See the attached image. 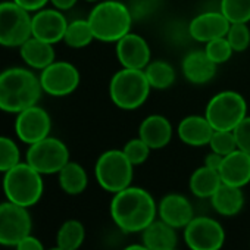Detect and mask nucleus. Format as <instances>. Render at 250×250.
<instances>
[{
    "label": "nucleus",
    "mask_w": 250,
    "mask_h": 250,
    "mask_svg": "<svg viewBox=\"0 0 250 250\" xmlns=\"http://www.w3.org/2000/svg\"><path fill=\"white\" fill-rule=\"evenodd\" d=\"M110 218L124 232H142L158 218V203L147 190L131 184L113 194Z\"/></svg>",
    "instance_id": "obj_1"
},
{
    "label": "nucleus",
    "mask_w": 250,
    "mask_h": 250,
    "mask_svg": "<svg viewBox=\"0 0 250 250\" xmlns=\"http://www.w3.org/2000/svg\"><path fill=\"white\" fill-rule=\"evenodd\" d=\"M40 77L31 68L12 66L0 72V110L15 113L39 104L43 94Z\"/></svg>",
    "instance_id": "obj_2"
},
{
    "label": "nucleus",
    "mask_w": 250,
    "mask_h": 250,
    "mask_svg": "<svg viewBox=\"0 0 250 250\" xmlns=\"http://www.w3.org/2000/svg\"><path fill=\"white\" fill-rule=\"evenodd\" d=\"M88 24L94 40L116 43L131 31L133 17L130 9L119 0H100L88 15Z\"/></svg>",
    "instance_id": "obj_3"
},
{
    "label": "nucleus",
    "mask_w": 250,
    "mask_h": 250,
    "mask_svg": "<svg viewBox=\"0 0 250 250\" xmlns=\"http://www.w3.org/2000/svg\"><path fill=\"white\" fill-rule=\"evenodd\" d=\"M2 188L6 200L24 208H31L40 202L44 193L43 175L25 161L3 174Z\"/></svg>",
    "instance_id": "obj_4"
},
{
    "label": "nucleus",
    "mask_w": 250,
    "mask_h": 250,
    "mask_svg": "<svg viewBox=\"0 0 250 250\" xmlns=\"http://www.w3.org/2000/svg\"><path fill=\"white\" fill-rule=\"evenodd\" d=\"M150 90L145 69L122 68L113 74L109 83L110 100L122 110L139 109L147 100Z\"/></svg>",
    "instance_id": "obj_5"
},
{
    "label": "nucleus",
    "mask_w": 250,
    "mask_h": 250,
    "mask_svg": "<svg viewBox=\"0 0 250 250\" xmlns=\"http://www.w3.org/2000/svg\"><path fill=\"white\" fill-rule=\"evenodd\" d=\"M97 184L107 193H118L133 184L134 165L124 155L122 149H110L103 152L94 165Z\"/></svg>",
    "instance_id": "obj_6"
},
{
    "label": "nucleus",
    "mask_w": 250,
    "mask_h": 250,
    "mask_svg": "<svg viewBox=\"0 0 250 250\" xmlns=\"http://www.w3.org/2000/svg\"><path fill=\"white\" fill-rule=\"evenodd\" d=\"M205 116L213 130L232 131L247 116V102L234 90L219 91L208 102Z\"/></svg>",
    "instance_id": "obj_7"
},
{
    "label": "nucleus",
    "mask_w": 250,
    "mask_h": 250,
    "mask_svg": "<svg viewBox=\"0 0 250 250\" xmlns=\"http://www.w3.org/2000/svg\"><path fill=\"white\" fill-rule=\"evenodd\" d=\"M33 14L14 0L0 2V46L21 47L31 36Z\"/></svg>",
    "instance_id": "obj_8"
},
{
    "label": "nucleus",
    "mask_w": 250,
    "mask_h": 250,
    "mask_svg": "<svg viewBox=\"0 0 250 250\" xmlns=\"http://www.w3.org/2000/svg\"><path fill=\"white\" fill-rule=\"evenodd\" d=\"M69 161L68 146L61 139L52 136L30 145L25 155V162L42 175L58 174Z\"/></svg>",
    "instance_id": "obj_9"
},
{
    "label": "nucleus",
    "mask_w": 250,
    "mask_h": 250,
    "mask_svg": "<svg viewBox=\"0 0 250 250\" xmlns=\"http://www.w3.org/2000/svg\"><path fill=\"white\" fill-rule=\"evenodd\" d=\"M33 218L28 208L14 202L0 203V246L15 247L24 237L31 234Z\"/></svg>",
    "instance_id": "obj_10"
},
{
    "label": "nucleus",
    "mask_w": 250,
    "mask_h": 250,
    "mask_svg": "<svg viewBox=\"0 0 250 250\" xmlns=\"http://www.w3.org/2000/svg\"><path fill=\"white\" fill-rule=\"evenodd\" d=\"M183 237L190 250H221L227 235L219 221L210 216H194L183 229Z\"/></svg>",
    "instance_id": "obj_11"
},
{
    "label": "nucleus",
    "mask_w": 250,
    "mask_h": 250,
    "mask_svg": "<svg viewBox=\"0 0 250 250\" xmlns=\"http://www.w3.org/2000/svg\"><path fill=\"white\" fill-rule=\"evenodd\" d=\"M39 77L43 91L53 97H66L72 94L81 81L78 68L66 61H55L40 71Z\"/></svg>",
    "instance_id": "obj_12"
},
{
    "label": "nucleus",
    "mask_w": 250,
    "mask_h": 250,
    "mask_svg": "<svg viewBox=\"0 0 250 250\" xmlns=\"http://www.w3.org/2000/svg\"><path fill=\"white\" fill-rule=\"evenodd\" d=\"M14 127L20 142L30 146L50 136L52 118L44 107L34 104L17 115Z\"/></svg>",
    "instance_id": "obj_13"
},
{
    "label": "nucleus",
    "mask_w": 250,
    "mask_h": 250,
    "mask_svg": "<svg viewBox=\"0 0 250 250\" xmlns=\"http://www.w3.org/2000/svg\"><path fill=\"white\" fill-rule=\"evenodd\" d=\"M68 27V21L62 11L56 8H43L33 14L31 18V33L33 37H37L50 44L63 42V36Z\"/></svg>",
    "instance_id": "obj_14"
},
{
    "label": "nucleus",
    "mask_w": 250,
    "mask_h": 250,
    "mask_svg": "<svg viewBox=\"0 0 250 250\" xmlns=\"http://www.w3.org/2000/svg\"><path fill=\"white\" fill-rule=\"evenodd\" d=\"M115 52L122 68L145 69L152 61L150 46L146 39L131 31L116 42Z\"/></svg>",
    "instance_id": "obj_15"
},
{
    "label": "nucleus",
    "mask_w": 250,
    "mask_h": 250,
    "mask_svg": "<svg viewBox=\"0 0 250 250\" xmlns=\"http://www.w3.org/2000/svg\"><path fill=\"white\" fill-rule=\"evenodd\" d=\"M194 216L193 205L184 194L169 193L158 203V218L177 229H184Z\"/></svg>",
    "instance_id": "obj_16"
},
{
    "label": "nucleus",
    "mask_w": 250,
    "mask_h": 250,
    "mask_svg": "<svg viewBox=\"0 0 250 250\" xmlns=\"http://www.w3.org/2000/svg\"><path fill=\"white\" fill-rule=\"evenodd\" d=\"M231 22L221 14L218 12H203L194 17L190 21L188 25V33L193 40L199 43H209L215 39L225 37L228 30H229Z\"/></svg>",
    "instance_id": "obj_17"
},
{
    "label": "nucleus",
    "mask_w": 250,
    "mask_h": 250,
    "mask_svg": "<svg viewBox=\"0 0 250 250\" xmlns=\"http://www.w3.org/2000/svg\"><path fill=\"white\" fill-rule=\"evenodd\" d=\"M172 125L164 115H149L143 119L139 127V137L152 149L159 150L169 145L172 139Z\"/></svg>",
    "instance_id": "obj_18"
},
{
    "label": "nucleus",
    "mask_w": 250,
    "mask_h": 250,
    "mask_svg": "<svg viewBox=\"0 0 250 250\" xmlns=\"http://www.w3.org/2000/svg\"><path fill=\"white\" fill-rule=\"evenodd\" d=\"M213 131V127L205 115H188L178 124L180 140L191 147L208 146Z\"/></svg>",
    "instance_id": "obj_19"
},
{
    "label": "nucleus",
    "mask_w": 250,
    "mask_h": 250,
    "mask_svg": "<svg viewBox=\"0 0 250 250\" xmlns=\"http://www.w3.org/2000/svg\"><path fill=\"white\" fill-rule=\"evenodd\" d=\"M219 175L222 183L243 188L250 183V155L235 149L229 155L224 156Z\"/></svg>",
    "instance_id": "obj_20"
},
{
    "label": "nucleus",
    "mask_w": 250,
    "mask_h": 250,
    "mask_svg": "<svg viewBox=\"0 0 250 250\" xmlns=\"http://www.w3.org/2000/svg\"><path fill=\"white\" fill-rule=\"evenodd\" d=\"M216 63H213L205 50H193L183 59L181 69L187 81L191 84H208L216 74Z\"/></svg>",
    "instance_id": "obj_21"
},
{
    "label": "nucleus",
    "mask_w": 250,
    "mask_h": 250,
    "mask_svg": "<svg viewBox=\"0 0 250 250\" xmlns=\"http://www.w3.org/2000/svg\"><path fill=\"white\" fill-rule=\"evenodd\" d=\"M177 228L156 218L142 231V243L149 250H172L178 244Z\"/></svg>",
    "instance_id": "obj_22"
},
{
    "label": "nucleus",
    "mask_w": 250,
    "mask_h": 250,
    "mask_svg": "<svg viewBox=\"0 0 250 250\" xmlns=\"http://www.w3.org/2000/svg\"><path fill=\"white\" fill-rule=\"evenodd\" d=\"M53 46L55 44H50L31 36L20 47V56L28 68L43 71L56 61V52Z\"/></svg>",
    "instance_id": "obj_23"
},
{
    "label": "nucleus",
    "mask_w": 250,
    "mask_h": 250,
    "mask_svg": "<svg viewBox=\"0 0 250 250\" xmlns=\"http://www.w3.org/2000/svg\"><path fill=\"white\" fill-rule=\"evenodd\" d=\"M209 200L213 210L221 216H234L244 206V193L241 187L222 183Z\"/></svg>",
    "instance_id": "obj_24"
},
{
    "label": "nucleus",
    "mask_w": 250,
    "mask_h": 250,
    "mask_svg": "<svg viewBox=\"0 0 250 250\" xmlns=\"http://www.w3.org/2000/svg\"><path fill=\"white\" fill-rule=\"evenodd\" d=\"M221 184H222V180H221L219 171L212 169L206 165L194 169L188 180L190 191L193 193V196L199 199H210Z\"/></svg>",
    "instance_id": "obj_25"
},
{
    "label": "nucleus",
    "mask_w": 250,
    "mask_h": 250,
    "mask_svg": "<svg viewBox=\"0 0 250 250\" xmlns=\"http://www.w3.org/2000/svg\"><path fill=\"white\" fill-rule=\"evenodd\" d=\"M58 181L61 188L69 196H78L85 191L88 186V175L83 165L78 162L69 161L59 172Z\"/></svg>",
    "instance_id": "obj_26"
},
{
    "label": "nucleus",
    "mask_w": 250,
    "mask_h": 250,
    "mask_svg": "<svg viewBox=\"0 0 250 250\" xmlns=\"http://www.w3.org/2000/svg\"><path fill=\"white\" fill-rule=\"evenodd\" d=\"M85 240V227L78 219L65 221L56 234V246L63 250H78Z\"/></svg>",
    "instance_id": "obj_27"
},
{
    "label": "nucleus",
    "mask_w": 250,
    "mask_h": 250,
    "mask_svg": "<svg viewBox=\"0 0 250 250\" xmlns=\"http://www.w3.org/2000/svg\"><path fill=\"white\" fill-rule=\"evenodd\" d=\"M145 74L152 88L155 90H167L169 88L177 78V72L174 66L167 61H150V63L145 68Z\"/></svg>",
    "instance_id": "obj_28"
},
{
    "label": "nucleus",
    "mask_w": 250,
    "mask_h": 250,
    "mask_svg": "<svg viewBox=\"0 0 250 250\" xmlns=\"http://www.w3.org/2000/svg\"><path fill=\"white\" fill-rule=\"evenodd\" d=\"M94 40L93 30L88 24V20H74L68 22L63 43L71 49H84Z\"/></svg>",
    "instance_id": "obj_29"
},
{
    "label": "nucleus",
    "mask_w": 250,
    "mask_h": 250,
    "mask_svg": "<svg viewBox=\"0 0 250 250\" xmlns=\"http://www.w3.org/2000/svg\"><path fill=\"white\" fill-rule=\"evenodd\" d=\"M219 11L231 24L250 22V0H221Z\"/></svg>",
    "instance_id": "obj_30"
},
{
    "label": "nucleus",
    "mask_w": 250,
    "mask_h": 250,
    "mask_svg": "<svg viewBox=\"0 0 250 250\" xmlns=\"http://www.w3.org/2000/svg\"><path fill=\"white\" fill-rule=\"evenodd\" d=\"M21 162V152L15 140L0 136V172H8Z\"/></svg>",
    "instance_id": "obj_31"
},
{
    "label": "nucleus",
    "mask_w": 250,
    "mask_h": 250,
    "mask_svg": "<svg viewBox=\"0 0 250 250\" xmlns=\"http://www.w3.org/2000/svg\"><path fill=\"white\" fill-rule=\"evenodd\" d=\"M208 146L210 147L212 152H216L222 156H227L235 149H238L234 131H228V130H215Z\"/></svg>",
    "instance_id": "obj_32"
},
{
    "label": "nucleus",
    "mask_w": 250,
    "mask_h": 250,
    "mask_svg": "<svg viewBox=\"0 0 250 250\" xmlns=\"http://www.w3.org/2000/svg\"><path fill=\"white\" fill-rule=\"evenodd\" d=\"M122 152L134 167H139L147 161L152 149L140 137H136V139H131L125 143V146L122 147Z\"/></svg>",
    "instance_id": "obj_33"
},
{
    "label": "nucleus",
    "mask_w": 250,
    "mask_h": 250,
    "mask_svg": "<svg viewBox=\"0 0 250 250\" xmlns=\"http://www.w3.org/2000/svg\"><path fill=\"white\" fill-rule=\"evenodd\" d=\"M225 37L237 53L247 50L250 46V28L247 24H231Z\"/></svg>",
    "instance_id": "obj_34"
},
{
    "label": "nucleus",
    "mask_w": 250,
    "mask_h": 250,
    "mask_svg": "<svg viewBox=\"0 0 250 250\" xmlns=\"http://www.w3.org/2000/svg\"><path fill=\"white\" fill-rule=\"evenodd\" d=\"M205 52H206V55L209 56V59H210L213 63H216V65L225 63L227 61H229V58H231L232 53H234V50H232L231 44L228 43L227 37L215 39V40L206 43Z\"/></svg>",
    "instance_id": "obj_35"
},
{
    "label": "nucleus",
    "mask_w": 250,
    "mask_h": 250,
    "mask_svg": "<svg viewBox=\"0 0 250 250\" xmlns=\"http://www.w3.org/2000/svg\"><path fill=\"white\" fill-rule=\"evenodd\" d=\"M232 131L237 140V147L250 155V116L247 115Z\"/></svg>",
    "instance_id": "obj_36"
},
{
    "label": "nucleus",
    "mask_w": 250,
    "mask_h": 250,
    "mask_svg": "<svg viewBox=\"0 0 250 250\" xmlns=\"http://www.w3.org/2000/svg\"><path fill=\"white\" fill-rule=\"evenodd\" d=\"M15 250H46V249L40 238L34 237L33 234H28L15 246Z\"/></svg>",
    "instance_id": "obj_37"
},
{
    "label": "nucleus",
    "mask_w": 250,
    "mask_h": 250,
    "mask_svg": "<svg viewBox=\"0 0 250 250\" xmlns=\"http://www.w3.org/2000/svg\"><path fill=\"white\" fill-rule=\"evenodd\" d=\"M17 5H20L21 8H24L25 11L34 14L43 8H46V5L50 2V0H14Z\"/></svg>",
    "instance_id": "obj_38"
},
{
    "label": "nucleus",
    "mask_w": 250,
    "mask_h": 250,
    "mask_svg": "<svg viewBox=\"0 0 250 250\" xmlns=\"http://www.w3.org/2000/svg\"><path fill=\"white\" fill-rule=\"evenodd\" d=\"M222 161H224V156H222V155H219V153L210 150V153L205 158V165L209 167V168H212V169L219 171V168H221V165H222Z\"/></svg>",
    "instance_id": "obj_39"
},
{
    "label": "nucleus",
    "mask_w": 250,
    "mask_h": 250,
    "mask_svg": "<svg viewBox=\"0 0 250 250\" xmlns=\"http://www.w3.org/2000/svg\"><path fill=\"white\" fill-rule=\"evenodd\" d=\"M78 0H50V3L53 5V8L59 9V11H69L77 5Z\"/></svg>",
    "instance_id": "obj_40"
},
{
    "label": "nucleus",
    "mask_w": 250,
    "mask_h": 250,
    "mask_svg": "<svg viewBox=\"0 0 250 250\" xmlns=\"http://www.w3.org/2000/svg\"><path fill=\"white\" fill-rule=\"evenodd\" d=\"M122 250H149L143 243H137V244H130L127 247H124Z\"/></svg>",
    "instance_id": "obj_41"
},
{
    "label": "nucleus",
    "mask_w": 250,
    "mask_h": 250,
    "mask_svg": "<svg viewBox=\"0 0 250 250\" xmlns=\"http://www.w3.org/2000/svg\"><path fill=\"white\" fill-rule=\"evenodd\" d=\"M84 2H88V3H97L100 0H84Z\"/></svg>",
    "instance_id": "obj_42"
},
{
    "label": "nucleus",
    "mask_w": 250,
    "mask_h": 250,
    "mask_svg": "<svg viewBox=\"0 0 250 250\" xmlns=\"http://www.w3.org/2000/svg\"><path fill=\"white\" fill-rule=\"evenodd\" d=\"M46 250H63V249H61L59 246H56V247H52V249H46Z\"/></svg>",
    "instance_id": "obj_43"
},
{
    "label": "nucleus",
    "mask_w": 250,
    "mask_h": 250,
    "mask_svg": "<svg viewBox=\"0 0 250 250\" xmlns=\"http://www.w3.org/2000/svg\"><path fill=\"white\" fill-rule=\"evenodd\" d=\"M172 250H178V249H177V247H175V249H172Z\"/></svg>",
    "instance_id": "obj_44"
}]
</instances>
